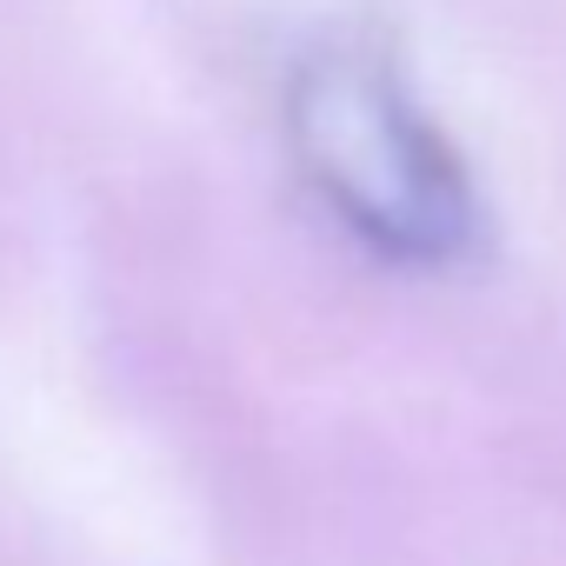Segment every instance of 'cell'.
<instances>
[{
	"instance_id": "obj_1",
	"label": "cell",
	"mask_w": 566,
	"mask_h": 566,
	"mask_svg": "<svg viewBox=\"0 0 566 566\" xmlns=\"http://www.w3.org/2000/svg\"><path fill=\"white\" fill-rule=\"evenodd\" d=\"M287 147L314 200L380 260L460 266L486 240L480 187L380 28H327L287 67Z\"/></svg>"
}]
</instances>
